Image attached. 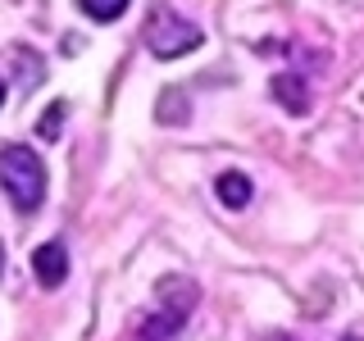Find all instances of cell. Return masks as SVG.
I'll return each mask as SVG.
<instances>
[{
  "label": "cell",
  "instance_id": "9",
  "mask_svg": "<svg viewBox=\"0 0 364 341\" xmlns=\"http://www.w3.org/2000/svg\"><path fill=\"white\" fill-rule=\"evenodd\" d=\"M0 273H5V246H0Z\"/></svg>",
  "mask_w": 364,
  "mask_h": 341
},
{
  "label": "cell",
  "instance_id": "8",
  "mask_svg": "<svg viewBox=\"0 0 364 341\" xmlns=\"http://www.w3.org/2000/svg\"><path fill=\"white\" fill-rule=\"evenodd\" d=\"M60 123H64V105H60V100H55V105H50V114H41L37 132L46 136V141H55V136H60Z\"/></svg>",
  "mask_w": 364,
  "mask_h": 341
},
{
  "label": "cell",
  "instance_id": "2",
  "mask_svg": "<svg viewBox=\"0 0 364 341\" xmlns=\"http://www.w3.org/2000/svg\"><path fill=\"white\" fill-rule=\"evenodd\" d=\"M146 45H151L155 60H178V55H187V50L200 45V28L191 18L173 14V9H159V14H151V23H146Z\"/></svg>",
  "mask_w": 364,
  "mask_h": 341
},
{
  "label": "cell",
  "instance_id": "3",
  "mask_svg": "<svg viewBox=\"0 0 364 341\" xmlns=\"http://www.w3.org/2000/svg\"><path fill=\"white\" fill-rule=\"evenodd\" d=\"M32 273H37V282L41 287H60V282L68 278V246L64 242H46L32 250Z\"/></svg>",
  "mask_w": 364,
  "mask_h": 341
},
{
  "label": "cell",
  "instance_id": "5",
  "mask_svg": "<svg viewBox=\"0 0 364 341\" xmlns=\"http://www.w3.org/2000/svg\"><path fill=\"white\" fill-rule=\"evenodd\" d=\"M273 96H278V105L287 114H305L310 109V96H305V82L296 73H278L273 77Z\"/></svg>",
  "mask_w": 364,
  "mask_h": 341
},
{
  "label": "cell",
  "instance_id": "4",
  "mask_svg": "<svg viewBox=\"0 0 364 341\" xmlns=\"http://www.w3.org/2000/svg\"><path fill=\"white\" fill-rule=\"evenodd\" d=\"M214 191H219V200L228 205V210H246V205H250V178L242 173V168L219 173V178H214Z\"/></svg>",
  "mask_w": 364,
  "mask_h": 341
},
{
  "label": "cell",
  "instance_id": "11",
  "mask_svg": "<svg viewBox=\"0 0 364 341\" xmlns=\"http://www.w3.org/2000/svg\"><path fill=\"white\" fill-rule=\"evenodd\" d=\"M341 341H360V337H341Z\"/></svg>",
  "mask_w": 364,
  "mask_h": 341
},
{
  "label": "cell",
  "instance_id": "7",
  "mask_svg": "<svg viewBox=\"0 0 364 341\" xmlns=\"http://www.w3.org/2000/svg\"><path fill=\"white\" fill-rule=\"evenodd\" d=\"M77 9H82L87 18H96V23H109V18H119L123 9H128V0H77Z\"/></svg>",
  "mask_w": 364,
  "mask_h": 341
},
{
  "label": "cell",
  "instance_id": "1",
  "mask_svg": "<svg viewBox=\"0 0 364 341\" xmlns=\"http://www.w3.org/2000/svg\"><path fill=\"white\" fill-rule=\"evenodd\" d=\"M0 187H5V196L18 214H32L46 200V164L32 146H18V141L0 146Z\"/></svg>",
  "mask_w": 364,
  "mask_h": 341
},
{
  "label": "cell",
  "instance_id": "6",
  "mask_svg": "<svg viewBox=\"0 0 364 341\" xmlns=\"http://www.w3.org/2000/svg\"><path fill=\"white\" fill-rule=\"evenodd\" d=\"M155 119H159V123H187V119H191V109H187V100H182V91H178V87H168L164 96H159Z\"/></svg>",
  "mask_w": 364,
  "mask_h": 341
},
{
  "label": "cell",
  "instance_id": "10",
  "mask_svg": "<svg viewBox=\"0 0 364 341\" xmlns=\"http://www.w3.org/2000/svg\"><path fill=\"white\" fill-rule=\"evenodd\" d=\"M0 105H5V82H0Z\"/></svg>",
  "mask_w": 364,
  "mask_h": 341
}]
</instances>
